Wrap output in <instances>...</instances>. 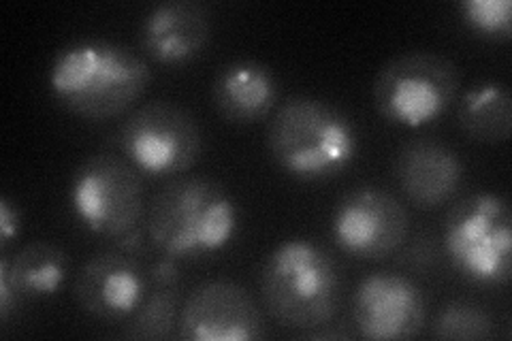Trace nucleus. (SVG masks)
Masks as SVG:
<instances>
[{
  "instance_id": "16",
  "label": "nucleus",
  "mask_w": 512,
  "mask_h": 341,
  "mask_svg": "<svg viewBox=\"0 0 512 341\" xmlns=\"http://www.w3.org/2000/svg\"><path fill=\"white\" fill-rule=\"evenodd\" d=\"M5 261L20 299L54 297L67 282L69 256L50 241L26 243Z\"/></svg>"
},
{
  "instance_id": "14",
  "label": "nucleus",
  "mask_w": 512,
  "mask_h": 341,
  "mask_svg": "<svg viewBox=\"0 0 512 341\" xmlns=\"http://www.w3.org/2000/svg\"><path fill=\"white\" fill-rule=\"evenodd\" d=\"M395 180L421 209L451 201L463 182V160L453 148L434 139H412L395 156Z\"/></svg>"
},
{
  "instance_id": "7",
  "label": "nucleus",
  "mask_w": 512,
  "mask_h": 341,
  "mask_svg": "<svg viewBox=\"0 0 512 341\" xmlns=\"http://www.w3.org/2000/svg\"><path fill=\"white\" fill-rule=\"evenodd\" d=\"M69 201L75 218L92 235L111 241L146 224L141 173L116 154L88 156L71 177Z\"/></svg>"
},
{
  "instance_id": "15",
  "label": "nucleus",
  "mask_w": 512,
  "mask_h": 341,
  "mask_svg": "<svg viewBox=\"0 0 512 341\" xmlns=\"http://www.w3.org/2000/svg\"><path fill=\"white\" fill-rule=\"evenodd\" d=\"M278 79L259 60H233L216 73L212 101L229 124H254L269 118L278 103Z\"/></svg>"
},
{
  "instance_id": "23",
  "label": "nucleus",
  "mask_w": 512,
  "mask_h": 341,
  "mask_svg": "<svg viewBox=\"0 0 512 341\" xmlns=\"http://www.w3.org/2000/svg\"><path fill=\"white\" fill-rule=\"evenodd\" d=\"M148 275L156 286H180V265L171 256L160 258Z\"/></svg>"
},
{
  "instance_id": "19",
  "label": "nucleus",
  "mask_w": 512,
  "mask_h": 341,
  "mask_svg": "<svg viewBox=\"0 0 512 341\" xmlns=\"http://www.w3.org/2000/svg\"><path fill=\"white\" fill-rule=\"evenodd\" d=\"M436 339L483 341L493 335V320L483 307L470 301H451L444 305L431 324Z\"/></svg>"
},
{
  "instance_id": "22",
  "label": "nucleus",
  "mask_w": 512,
  "mask_h": 341,
  "mask_svg": "<svg viewBox=\"0 0 512 341\" xmlns=\"http://www.w3.org/2000/svg\"><path fill=\"white\" fill-rule=\"evenodd\" d=\"M18 301H20V295L11 282L7 261L5 258H0V318H3V322L9 320Z\"/></svg>"
},
{
  "instance_id": "21",
  "label": "nucleus",
  "mask_w": 512,
  "mask_h": 341,
  "mask_svg": "<svg viewBox=\"0 0 512 341\" xmlns=\"http://www.w3.org/2000/svg\"><path fill=\"white\" fill-rule=\"evenodd\" d=\"M20 209L9 197L0 199V243L7 248L9 243L20 235Z\"/></svg>"
},
{
  "instance_id": "4",
  "label": "nucleus",
  "mask_w": 512,
  "mask_h": 341,
  "mask_svg": "<svg viewBox=\"0 0 512 341\" xmlns=\"http://www.w3.org/2000/svg\"><path fill=\"white\" fill-rule=\"evenodd\" d=\"M261 299L280 327H329L340 307V271L333 256L310 239H286L261 267Z\"/></svg>"
},
{
  "instance_id": "12",
  "label": "nucleus",
  "mask_w": 512,
  "mask_h": 341,
  "mask_svg": "<svg viewBox=\"0 0 512 341\" xmlns=\"http://www.w3.org/2000/svg\"><path fill=\"white\" fill-rule=\"evenodd\" d=\"M73 295L86 314L99 320L131 318L148 295V273L137 254L111 248L77 271Z\"/></svg>"
},
{
  "instance_id": "11",
  "label": "nucleus",
  "mask_w": 512,
  "mask_h": 341,
  "mask_svg": "<svg viewBox=\"0 0 512 341\" xmlns=\"http://www.w3.org/2000/svg\"><path fill=\"white\" fill-rule=\"evenodd\" d=\"M352 322L365 339L404 341L419 337L425 327L423 290L402 273H370L352 292Z\"/></svg>"
},
{
  "instance_id": "5",
  "label": "nucleus",
  "mask_w": 512,
  "mask_h": 341,
  "mask_svg": "<svg viewBox=\"0 0 512 341\" xmlns=\"http://www.w3.org/2000/svg\"><path fill=\"white\" fill-rule=\"evenodd\" d=\"M444 250L463 278L480 286H506L512 273L510 205L495 192L459 201L442 226Z\"/></svg>"
},
{
  "instance_id": "20",
  "label": "nucleus",
  "mask_w": 512,
  "mask_h": 341,
  "mask_svg": "<svg viewBox=\"0 0 512 341\" xmlns=\"http://www.w3.org/2000/svg\"><path fill=\"white\" fill-rule=\"evenodd\" d=\"M459 18L480 39L506 43L512 37L510 0H463L457 5Z\"/></svg>"
},
{
  "instance_id": "13",
  "label": "nucleus",
  "mask_w": 512,
  "mask_h": 341,
  "mask_svg": "<svg viewBox=\"0 0 512 341\" xmlns=\"http://www.w3.org/2000/svg\"><path fill=\"white\" fill-rule=\"evenodd\" d=\"M212 41L210 7L197 0H165L148 11L141 24V45L165 67L199 58Z\"/></svg>"
},
{
  "instance_id": "8",
  "label": "nucleus",
  "mask_w": 512,
  "mask_h": 341,
  "mask_svg": "<svg viewBox=\"0 0 512 341\" xmlns=\"http://www.w3.org/2000/svg\"><path fill=\"white\" fill-rule=\"evenodd\" d=\"M120 148L139 173L173 177L197 165L203 135L197 120L184 107L171 101H150L124 120Z\"/></svg>"
},
{
  "instance_id": "3",
  "label": "nucleus",
  "mask_w": 512,
  "mask_h": 341,
  "mask_svg": "<svg viewBox=\"0 0 512 341\" xmlns=\"http://www.w3.org/2000/svg\"><path fill=\"white\" fill-rule=\"evenodd\" d=\"M146 231L163 256L195 261L231 246L239 231V209L216 180L186 175L156 192L146 214Z\"/></svg>"
},
{
  "instance_id": "9",
  "label": "nucleus",
  "mask_w": 512,
  "mask_h": 341,
  "mask_svg": "<svg viewBox=\"0 0 512 341\" xmlns=\"http://www.w3.org/2000/svg\"><path fill=\"white\" fill-rule=\"evenodd\" d=\"M410 231L408 209L382 188L348 192L333 211L331 233L338 246L357 258L380 261L404 246Z\"/></svg>"
},
{
  "instance_id": "17",
  "label": "nucleus",
  "mask_w": 512,
  "mask_h": 341,
  "mask_svg": "<svg viewBox=\"0 0 512 341\" xmlns=\"http://www.w3.org/2000/svg\"><path fill=\"white\" fill-rule=\"evenodd\" d=\"M510 92L500 81H483L463 94L459 126L478 143H504L510 137Z\"/></svg>"
},
{
  "instance_id": "2",
  "label": "nucleus",
  "mask_w": 512,
  "mask_h": 341,
  "mask_svg": "<svg viewBox=\"0 0 512 341\" xmlns=\"http://www.w3.org/2000/svg\"><path fill=\"white\" fill-rule=\"evenodd\" d=\"M271 160L293 180L325 182L350 169L359 154V133L329 101L297 94L276 107L267 124Z\"/></svg>"
},
{
  "instance_id": "1",
  "label": "nucleus",
  "mask_w": 512,
  "mask_h": 341,
  "mask_svg": "<svg viewBox=\"0 0 512 341\" xmlns=\"http://www.w3.org/2000/svg\"><path fill=\"white\" fill-rule=\"evenodd\" d=\"M152 71L131 47L86 39L56 54L50 67L54 99L75 116L101 122L131 109L148 90Z\"/></svg>"
},
{
  "instance_id": "18",
  "label": "nucleus",
  "mask_w": 512,
  "mask_h": 341,
  "mask_svg": "<svg viewBox=\"0 0 512 341\" xmlns=\"http://www.w3.org/2000/svg\"><path fill=\"white\" fill-rule=\"evenodd\" d=\"M182 310L180 286H156L131 316L126 337L131 339H173L178 337ZM180 339V337H178Z\"/></svg>"
},
{
  "instance_id": "10",
  "label": "nucleus",
  "mask_w": 512,
  "mask_h": 341,
  "mask_svg": "<svg viewBox=\"0 0 512 341\" xmlns=\"http://www.w3.org/2000/svg\"><path fill=\"white\" fill-rule=\"evenodd\" d=\"M265 320L250 292L233 280H207L182 301L178 337L184 341H259Z\"/></svg>"
},
{
  "instance_id": "6",
  "label": "nucleus",
  "mask_w": 512,
  "mask_h": 341,
  "mask_svg": "<svg viewBox=\"0 0 512 341\" xmlns=\"http://www.w3.org/2000/svg\"><path fill=\"white\" fill-rule=\"evenodd\" d=\"M459 69L436 52L397 54L374 77L372 99L384 120L404 128H423L442 118L459 92Z\"/></svg>"
}]
</instances>
